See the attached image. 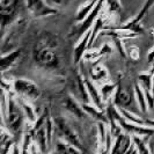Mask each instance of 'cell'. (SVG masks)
Here are the masks:
<instances>
[{
    "label": "cell",
    "instance_id": "obj_1",
    "mask_svg": "<svg viewBox=\"0 0 154 154\" xmlns=\"http://www.w3.org/2000/svg\"><path fill=\"white\" fill-rule=\"evenodd\" d=\"M24 111H23L21 104L17 100H14L12 96H8L7 100V128L8 131H11L13 134H20L22 130L23 119H24Z\"/></svg>",
    "mask_w": 154,
    "mask_h": 154
},
{
    "label": "cell",
    "instance_id": "obj_2",
    "mask_svg": "<svg viewBox=\"0 0 154 154\" xmlns=\"http://www.w3.org/2000/svg\"><path fill=\"white\" fill-rule=\"evenodd\" d=\"M34 58L39 66H43L45 69H56L59 64L58 54L52 50V46L49 42H41L36 45Z\"/></svg>",
    "mask_w": 154,
    "mask_h": 154
},
{
    "label": "cell",
    "instance_id": "obj_3",
    "mask_svg": "<svg viewBox=\"0 0 154 154\" xmlns=\"http://www.w3.org/2000/svg\"><path fill=\"white\" fill-rule=\"evenodd\" d=\"M114 104L117 106L119 109H125L130 112H134V110L137 108L133 92L131 89L121 85H118L117 91L115 92Z\"/></svg>",
    "mask_w": 154,
    "mask_h": 154
},
{
    "label": "cell",
    "instance_id": "obj_4",
    "mask_svg": "<svg viewBox=\"0 0 154 154\" xmlns=\"http://www.w3.org/2000/svg\"><path fill=\"white\" fill-rule=\"evenodd\" d=\"M13 88H14L16 94L29 97L31 100L37 99L41 95L38 86L30 80H27V79H16L13 82Z\"/></svg>",
    "mask_w": 154,
    "mask_h": 154
},
{
    "label": "cell",
    "instance_id": "obj_5",
    "mask_svg": "<svg viewBox=\"0 0 154 154\" xmlns=\"http://www.w3.org/2000/svg\"><path fill=\"white\" fill-rule=\"evenodd\" d=\"M104 1H106V0H97L95 7L93 8V11L89 13V15L87 16L85 20L78 26L75 31H74V34H75L77 37L84 36L87 31H89L91 29H92L93 24H94L95 21L97 20V16H99L101 9H102L103 5H104Z\"/></svg>",
    "mask_w": 154,
    "mask_h": 154
},
{
    "label": "cell",
    "instance_id": "obj_6",
    "mask_svg": "<svg viewBox=\"0 0 154 154\" xmlns=\"http://www.w3.org/2000/svg\"><path fill=\"white\" fill-rule=\"evenodd\" d=\"M54 123H56V126L58 128V130L60 131V133L65 137V139L69 141L71 145L75 146L77 148H81L80 140L77 137V134L74 133V131L72 130V128L69 125V123L65 121V118L57 117V118H54Z\"/></svg>",
    "mask_w": 154,
    "mask_h": 154
},
{
    "label": "cell",
    "instance_id": "obj_7",
    "mask_svg": "<svg viewBox=\"0 0 154 154\" xmlns=\"http://www.w3.org/2000/svg\"><path fill=\"white\" fill-rule=\"evenodd\" d=\"M27 6H28V9L36 17L57 14V11L48 6L44 2V0H27Z\"/></svg>",
    "mask_w": 154,
    "mask_h": 154
},
{
    "label": "cell",
    "instance_id": "obj_8",
    "mask_svg": "<svg viewBox=\"0 0 154 154\" xmlns=\"http://www.w3.org/2000/svg\"><path fill=\"white\" fill-rule=\"evenodd\" d=\"M16 7H17V0H1L0 15H1V28L2 29L15 16Z\"/></svg>",
    "mask_w": 154,
    "mask_h": 154
},
{
    "label": "cell",
    "instance_id": "obj_9",
    "mask_svg": "<svg viewBox=\"0 0 154 154\" xmlns=\"http://www.w3.org/2000/svg\"><path fill=\"white\" fill-rule=\"evenodd\" d=\"M117 122L119 123V125L123 128L126 132H131L134 134H140V136H151L154 133V129L148 128L146 125H139V124L134 123H128L126 119L123 117V115L121 114V116L117 118Z\"/></svg>",
    "mask_w": 154,
    "mask_h": 154
},
{
    "label": "cell",
    "instance_id": "obj_10",
    "mask_svg": "<svg viewBox=\"0 0 154 154\" xmlns=\"http://www.w3.org/2000/svg\"><path fill=\"white\" fill-rule=\"evenodd\" d=\"M91 35H92V29L86 32L85 35L81 37L80 42L78 43V45H75V48H74V54H73L74 64H78L81 60V58L84 57V54H85V51L88 49V45H89Z\"/></svg>",
    "mask_w": 154,
    "mask_h": 154
},
{
    "label": "cell",
    "instance_id": "obj_11",
    "mask_svg": "<svg viewBox=\"0 0 154 154\" xmlns=\"http://www.w3.org/2000/svg\"><path fill=\"white\" fill-rule=\"evenodd\" d=\"M85 82L88 94H89V99L93 102V104L100 110H104V103H103V99H102L101 93L96 89V87L93 85L92 81H89L88 79H85Z\"/></svg>",
    "mask_w": 154,
    "mask_h": 154
},
{
    "label": "cell",
    "instance_id": "obj_12",
    "mask_svg": "<svg viewBox=\"0 0 154 154\" xmlns=\"http://www.w3.org/2000/svg\"><path fill=\"white\" fill-rule=\"evenodd\" d=\"M131 148V139L129 136L121 133L114 145V148L111 151V154H125Z\"/></svg>",
    "mask_w": 154,
    "mask_h": 154
},
{
    "label": "cell",
    "instance_id": "obj_13",
    "mask_svg": "<svg viewBox=\"0 0 154 154\" xmlns=\"http://www.w3.org/2000/svg\"><path fill=\"white\" fill-rule=\"evenodd\" d=\"M81 107H82V109H84V111H85L86 114L91 115L93 118L97 119L99 122H102V123L104 124L109 122L106 110H100L99 108H96L95 106H91L89 103H82Z\"/></svg>",
    "mask_w": 154,
    "mask_h": 154
},
{
    "label": "cell",
    "instance_id": "obj_14",
    "mask_svg": "<svg viewBox=\"0 0 154 154\" xmlns=\"http://www.w3.org/2000/svg\"><path fill=\"white\" fill-rule=\"evenodd\" d=\"M63 107L65 109H67L69 112H72L73 115L78 116V117H82L86 114L85 111H84V109H82V107L71 95L65 97V100L63 102Z\"/></svg>",
    "mask_w": 154,
    "mask_h": 154
},
{
    "label": "cell",
    "instance_id": "obj_15",
    "mask_svg": "<svg viewBox=\"0 0 154 154\" xmlns=\"http://www.w3.org/2000/svg\"><path fill=\"white\" fill-rule=\"evenodd\" d=\"M134 95L137 97V103H138V107L140 108V111L141 112H146L148 104H147L145 92H144V89H141V86L139 84L134 85Z\"/></svg>",
    "mask_w": 154,
    "mask_h": 154
},
{
    "label": "cell",
    "instance_id": "obj_16",
    "mask_svg": "<svg viewBox=\"0 0 154 154\" xmlns=\"http://www.w3.org/2000/svg\"><path fill=\"white\" fill-rule=\"evenodd\" d=\"M97 0H93V1H88L86 2L84 6H81V8H79V12L77 14V17H75V21L77 22H82L87 16L89 15V13L93 11V8L95 7Z\"/></svg>",
    "mask_w": 154,
    "mask_h": 154
},
{
    "label": "cell",
    "instance_id": "obj_17",
    "mask_svg": "<svg viewBox=\"0 0 154 154\" xmlns=\"http://www.w3.org/2000/svg\"><path fill=\"white\" fill-rule=\"evenodd\" d=\"M21 54V50H15L14 52L8 54H2L1 57V71H5V69L9 67L11 65H13V63L15 62L16 59L20 57Z\"/></svg>",
    "mask_w": 154,
    "mask_h": 154
},
{
    "label": "cell",
    "instance_id": "obj_18",
    "mask_svg": "<svg viewBox=\"0 0 154 154\" xmlns=\"http://www.w3.org/2000/svg\"><path fill=\"white\" fill-rule=\"evenodd\" d=\"M57 153L58 154H81L80 151H78L77 147L71 145V144H65L62 141H58L57 144Z\"/></svg>",
    "mask_w": 154,
    "mask_h": 154
},
{
    "label": "cell",
    "instance_id": "obj_19",
    "mask_svg": "<svg viewBox=\"0 0 154 154\" xmlns=\"http://www.w3.org/2000/svg\"><path fill=\"white\" fill-rule=\"evenodd\" d=\"M153 5H154V0H146L145 5H144V6H143V8L140 9V12L137 14V16H136L133 20H131L129 23H131V24H138V23L143 20V17L145 16V14H146L147 12L151 9V7H152Z\"/></svg>",
    "mask_w": 154,
    "mask_h": 154
},
{
    "label": "cell",
    "instance_id": "obj_20",
    "mask_svg": "<svg viewBox=\"0 0 154 154\" xmlns=\"http://www.w3.org/2000/svg\"><path fill=\"white\" fill-rule=\"evenodd\" d=\"M36 132V140L38 143L39 148L42 149V152H45L46 151V140H48V136H46V129L44 126H42L41 129H38Z\"/></svg>",
    "mask_w": 154,
    "mask_h": 154
},
{
    "label": "cell",
    "instance_id": "obj_21",
    "mask_svg": "<svg viewBox=\"0 0 154 154\" xmlns=\"http://www.w3.org/2000/svg\"><path fill=\"white\" fill-rule=\"evenodd\" d=\"M117 87H118V85H116V84H107V85L103 86L101 88V92H100L103 101L108 100L109 97L111 96V94L117 91Z\"/></svg>",
    "mask_w": 154,
    "mask_h": 154
},
{
    "label": "cell",
    "instance_id": "obj_22",
    "mask_svg": "<svg viewBox=\"0 0 154 154\" xmlns=\"http://www.w3.org/2000/svg\"><path fill=\"white\" fill-rule=\"evenodd\" d=\"M17 101H19V103L21 104L23 111H24V115L28 117V119H29L30 122H35V121H36V115H35V111L32 110V108H31L28 103L23 102V100H20V99H19Z\"/></svg>",
    "mask_w": 154,
    "mask_h": 154
},
{
    "label": "cell",
    "instance_id": "obj_23",
    "mask_svg": "<svg viewBox=\"0 0 154 154\" xmlns=\"http://www.w3.org/2000/svg\"><path fill=\"white\" fill-rule=\"evenodd\" d=\"M139 80L141 81V85L144 87V89L152 91V86H153V75L151 74H141L139 75Z\"/></svg>",
    "mask_w": 154,
    "mask_h": 154
},
{
    "label": "cell",
    "instance_id": "obj_24",
    "mask_svg": "<svg viewBox=\"0 0 154 154\" xmlns=\"http://www.w3.org/2000/svg\"><path fill=\"white\" fill-rule=\"evenodd\" d=\"M106 74H107V71L103 66H96L94 67V69H92V77L94 80H100L106 77Z\"/></svg>",
    "mask_w": 154,
    "mask_h": 154
},
{
    "label": "cell",
    "instance_id": "obj_25",
    "mask_svg": "<svg viewBox=\"0 0 154 154\" xmlns=\"http://www.w3.org/2000/svg\"><path fill=\"white\" fill-rule=\"evenodd\" d=\"M133 140H134V144H136V146H137V149H138L139 154H149L148 148L146 147V145L144 144V141H143L141 139H139L138 137H134Z\"/></svg>",
    "mask_w": 154,
    "mask_h": 154
},
{
    "label": "cell",
    "instance_id": "obj_26",
    "mask_svg": "<svg viewBox=\"0 0 154 154\" xmlns=\"http://www.w3.org/2000/svg\"><path fill=\"white\" fill-rule=\"evenodd\" d=\"M107 2L109 4V7L111 12H117L121 9V5L118 2V0H107Z\"/></svg>",
    "mask_w": 154,
    "mask_h": 154
},
{
    "label": "cell",
    "instance_id": "obj_27",
    "mask_svg": "<svg viewBox=\"0 0 154 154\" xmlns=\"http://www.w3.org/2000/svg\"><path fill=\"white\" fill-rule=\"evenodd\" d=\"M148 62L154 63V49L149 52V54H148Z\"/></svg>",
    "mask_w": 154,
    "mask_h": 154
}]
</instances>
